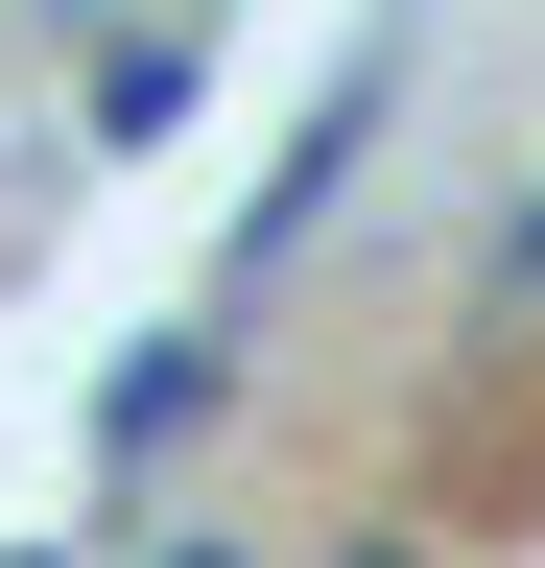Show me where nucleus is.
<instances>
[{
  "instance_id": "1",
  "label": "nucleus",
  "mask_w": 545,
  "mask_h": 568,
  "mask_svg": "<svg viewBox=\"0 0 545 568\" xmlns=\"http://www.w3.org/2000/svg\"><path fill=\"white\" fill-rule=\"evenodd\" d=\"M24 568H48V545H24Z\"/></svg>"
}]
</instances>
